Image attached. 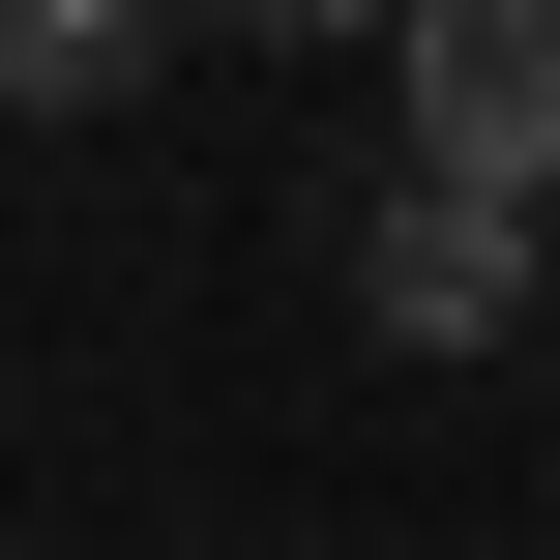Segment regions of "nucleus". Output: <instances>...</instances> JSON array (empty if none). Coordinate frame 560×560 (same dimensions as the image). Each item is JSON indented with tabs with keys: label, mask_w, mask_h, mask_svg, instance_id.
Wrapping results in <instances>:
<instances>
[{
	"label": "nucleus",
	"mask_w": 560,
	"mask_h": 560,
	"mask_svg": "<svg viewBox=\"0 0 560 560\" xmlns=\"http://www.w3.org/2000/svg\"><path fill=\"white\" fill-rule=\"evenodd\" d=\"M384 59H413V177H472V207H560V0H413Z\"/></svg>",
	"instance_id": "1"
},
{
	"label": "nucleus",
	"mask_w": 560,
	"mask_h": 560,
	"mask_svg": "<svg viewBox=\"0 0 560 560\" xmlns=\"http://www.w3.org/2000/svg\"><path fill=\"white\" fill-rule=\"evenodd\" d=\"M354 325H384V354H502V325H532V207L384 177V207H354Z\"/></svg>",
	"instance_id": "2"
},
{
	"label": "nucleus",
	"mask_w": 560,
	"mask_h": 560,
	"mask_svg": "<svg viewBox=\"0 0 560 560\" xmlns=\"http://www.w3.org/2000/svg\"><path fill=\"white\" fill-rule=\"evenodd\" d=\"M0 89H30V118H89V89H148V0H0Z\"/></svg>",
	"instance_id": "3"
},
{
	"label": "nucleus",
	"mask_w": 560,
	"mask_h": 560,
	"mask_svg": "<svg viewBox=\"0 0 560 560\" xmlns=\"http://www.w3.org/2000/svg\"><path fill=\"white\" fill-rule=\"evenodd\" d=\"M266 30H413V0H266Z\"/></svg>",
	"instance_id": "4"
}]
</instances>
